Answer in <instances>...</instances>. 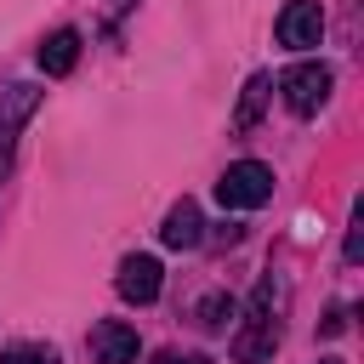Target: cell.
Wrapping results in <instances>:
<instances>
[{
    "mask_svg": "<svg viewBox=\"0 0 364 364\" xmlns=\"http://www.w3.org/2000/svg\"><path fill=\"white\" fill-rule=\"evenodd\" d=\"M284 290L273 279H262L245 301V318L233 330V364H273V347H279V330H284Z\"/></svg>",
    "mask_w": 364,
    "mask_h": 364,
    "instance_id": "cell-1",
    "label": "cell"
},
{
    "mask_svg": "<svg viewBox=\"0 0 364 364\" xmlns=\"http://www.w3.org/2000/svg\"><path fill=\"white\" fill-rule=\"evenodd\" d=\"M216 199H222L228 210H256V205L273 199V171H267L262 159H233V165L216 176Z\"/></svg>",
    "mask_w": 364,
    "mask_h": 364,
    "instance_id": "cell-2",
    "label": "cell"
},
{
    "mask_svg": "<svg viewBox=\"0 0 364 364\" xmlns=\"http://www.w3.org/2000/svg\"><path fill=\"white\" fill-rule=\"evenodd\" d=\"M330 85H336V74L324 68V63H290L284 74H279V91H284V108L290 114H318L324 102H330Z\"/></svg>",
    "mask_w": 364,
    "mask_h": 364,
    "instance_id": "cell-3",
    "label": "cell"
},
{
    "mask_svg": "<svg viewBox=\"0 0 364 364\" xmlns=\"http://www.w3.org/2000/svg\"><path fill=\"white\" fill-rule=\"evenodd\" d=\"M273 34H279V46H290V51L318 46V34H324V6H318V0H284Z\"/></svg>",
    "mask_w": 364,
    "mask_h": 364,
    "instance_id": "cell-4",
    "label": "cell"
},
{
    "mask_svg": "<svg viewBox=\"0 0 364 364\" xmlns=\"http://www.w3.org/2000/svg\"><path fill=\"white\" fill-rule=\"evenodd\" d=\"M159 284H165V273H159L154 256H125L119 273H114V290H119L131 307H148V301L159 296Z\"/></svg>",
    "mask_w": 364,
    "mask_h": 364,
    "instance_id": "cell-5",
    "label": "cell"
},
{
    "mask_svg": "<svg viewBox=\"0 0 364 364\" xmlns=\"http://www.w3.org/2000/svg\"><path fill=\"white\" fill-rule=\"evenodd\" d=\"M136 353H142V341H136V330H131L125 318L91 324V358H97V364H136Z\"/></svg>",
    "mask_w": 364,
    "mask_h": 364,
    "instance_id": "cell-6",
    "label": "cell"
},
{
    "mask_svg": "<svg viewBox=\"0 0 364 364\" xmlns=\"http://www.w3.org/2000/svg\"><path fill=\"white\" fill-rule=\"evenodd\" d=\"M159 239H165L171 250H193V245L205 239V216H199V205H193V199H176V205L165 210V228H159Z\"/></svg>",
    "mask_w": 364,
    "mask_h": 364,
    "instance_id": "cell-7",
    "label": "cell"
},
{
    "mask_svg": "<svg viewBox=\"0 0 364 364\" xmlns=\"http://www.w3.org/2000/svg\"><path fill=\"white\" fill-rule=\"evenodd\" d=\"M74 63H80V28H57V34L40 40V68L46 74H68Z\"/></svg>",
    "mask_w": 364,
    "mask_h": 364,
    "instance_id": "cell-8",
    "label": "cell"
},
{
    "mask_svg": "<svg viewBox=\"0 0 364 364\" xmlns=\"http://www.w3.org/2000/svg\"><path fill=\"white\" fill-rule=\"evenodd\" d=\"M267 85H273L267 74H250V85H245V97H239V114H233V125H239V131H250V125H256V114H262V102H267Z\"/></svg>",
    "mask_w": 364,
    "mask_h": 364,
    "instance_id": "cell-9",
    "label": "cell"
},
{
    "mask_svg": "<svg viewBox=\"0 0 364 364\" xmlns=\"http://www.w3.org/2000/svg\"><path fill=\"white\" fill-rule=\"evenodd\" d=\"M0 364H57V353H51V347H40V341H17V347H6V353H0Z\"/></svg>",
    "mask_w": 364,
    "mask_h": 364,
    "instance_id": "cell-10",
    "label": "cell"
},
{
    "mask_svg": "<svg viewBox=\"0 0 364 364\" xmlns=\"http://www.w3.org/2000/svg\"><path fill=\"white\" fill-rule=\"evenodd\" d=\"M228 318H233V301L228 296H205L199 301V324L205 330H228Z\"/></svg>",
    "mask_w": 364,
    "mask_h": 364,
    "instance_id": "cell-11",
    "label": "cell"
},
{
    "mask_svg": "<svg viewBox=\"0 0 364 364\" xmlns=\"http://www.w3.org/2000/svg\"><path fill=\"white\" fill-rule=\"evenodd\" d=\"M341 330H347V307H330L324 313V336H341Z\"/></svg>",
    "mask_w": 364,
    "mask_h": 364,
    "instance_id": "cell-12",
    "label": "cell"
},
{
    "mask_svg": "<svg viewBox=\"0 0 364 364\" xmlns=\"http://www.w3.org/2000/svg\"><path fill=\"white\" fill-rule=\"evenodd\" d=\"M154 364H210V358H205V353H159Z\"/></svg>",
    "mask_w": 364,
    "mask_h": 364,
    "instance_id": "cell-13",
    "label": "cell"
},
{
    "mask_svg": "<svg viewBox=\"0 0 364 364\" xmlns=\"http://www.w3.org/2000/svg\"><path fill=\"white\" fill-rule=\"evenodd\" d=\"M324 364H330V358H324Z\"/></svg>",
    "mask_w": 364,
    "mask_h": 364,
    "instance_id": "cell-14",
    "label": "cell"
}]
</instances>
